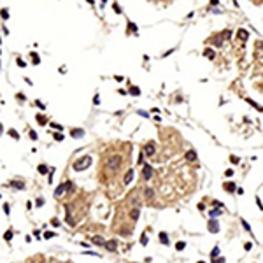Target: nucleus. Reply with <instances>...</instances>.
I'll return each instance as SVG.
<instances>
[{
  "label": "nucleus",
  "mask_w": 263,
  "mask_h": 263,
  "mask_svg": "<svg viewBox=\"0 0 263 263\" xmlns=\"http://www.w3.org/2000/svg\"><path fill=\"white\" fill-rule=\"evenodd\" d=\"M91 165V156H83L81 160H77L76 163H74V170H86L88 167Z\"/></svg>",
  "instance_id": "f257e3e1"
},
{
  "label": "nucleus",
  "mask_w": 263,
  "mask_h": 263,
  "mask_svg": "<svg viewBox=\"0 0 263 263\" xmlns=\"http://www.w3.org/2000/svg\"><path fill=\"white\" fill-rule=\"evenodd\" d=\"M123 163V158L119 155H114V156H109V160H107V167H111V168H114L116 170L117 167Z\"/></svg>",
  "instance_id": "f03ea898"
},
{
  "label": "nucleus",
  "mask_w": 263,
  "mask_h": 263,
  "mask_svg": "<svg viewBox=\"0 0 263 263\" xmlns=\"http://www.w3.org/2000/svg\"><path fill=\"white\" fill-rule=\"evenodd\" d=\"M153 177V167L151 165H144L142 167V179L144 181H149Z\"/></svg>",
  "instance_id": "7ed1b4c3"
},
{
  "label": "nucleus",
  "mask_w": 263,
  "mask_h": 263,
  "mask_svg": "<svg viewBox=\"0 0 263 263\" xmlns=\"http://www.w3.org/2000/svg\"><path fill=\"white\" fill-rule=\"evenodd\" d=\"M207 230H209L211 233H217V232H219V223H217L216 219L207 221Z\"/></svg>",
  "instance_id": "20e7f679"
},
{
  "label": "nucleus",
  "mask_w": 263,
  "mask_h": 263,
  "mask_svg": "<svg viewBox=\"0 0 263 263\" xmlns=\"http://www.w3.org/2000/svg\"><path fill=\"white\" fill-rule=\"evenodd\" d=\"M155 153H156L155 144H153V142L146 144V147H144V155H146V156H155Z\"/></svg>",
  "instance_id": "39448f33"
},
{
  "label": "nucleus",
  "mask_w": 263,
  "mask_h": 263,
  "mask_svg": "<svg viewBox=\"0 0 263 263\" xmlns=\"http://www.w3.org/2000/svg\"><path fill=\"white\" fill-rule=\"evenodd\" d=\"M65 219H67V223L70 224V226H74V224H76L74 217H72V214H70V205H65Z\"/></svg>",
  "instance_id": "423d86ee"
},
{
  "label": "nucleus",
  "mask_w": 263,
  "mask_h": 263,
  "mask_svg": "<svg viewBox=\"0 0 263 263\" xmlns=\"http://www.w3.org/2000/svg\"><path fill=\"white\" fill-rule=\"evenodd\" d=\"M105 249L111 251V253H116L117 251V242L116 240H107V242H105Z\"/></svg>",
  "instance_id": "0eeeda50"
},
{
  "label": "nucleus",
  "mask_w": 263,
  "mask_h": 263,
  "mask_svg": "<svg viewBox=\"0 0 263 263\" xmlns=\"http://www.w3.org/2000/svg\"><path fill=\"white\" fill-rule=\"evenodd\" d=\"M83 135H84V130L83 128H72L70 130V137H74V139H81Z\"/></svg>",
  "instance_id": "6e6552de"
},
{
  "label": "nucleus",
  "mask_w": 263,
  "mask_h": 263,
  "mask_svg": "<svg viewBox=\"0 0 263 263\" xmlns=\"http://www.w3.org/2000/svg\"><path fill=\"white\" fill-rule=\"evenodd\" d=\"M237 37H239L240 40H247V39H249V32L244 30V28H240L239 32H237Z\"/></svg>",
  "instance_id": "1a4fd4ad"
},
{
  "label": "nucleus",
  "mask_w": 263,
  "mask_h": 263,
  "mask_svg": "<svg viewBox=\"0 0 263 263\" xmlns=\"http://www.w3.org/2000/svg\"><path fill=\"white\" fill-rule=\"evenodd\" d=\"M223 188H224V191H228V193H233L237 186H235V183H232V181H228V183H224V184H223Z\"/></svg>",
  "instance_id": "9d476101"
},
{
  "label": "nucleus",
  "mask_w": 263,
  "mask_h": 263,
  "mask_svg": "<svg viewBox=\"0 0 263 263\" xmlns=\"http://www.w3.org/2000/svg\"><path fill=\"white\" fill-rule=\"evenodd\" d=\"M9 186L11 188H16V189H25V183L23 181H11Z\"/></svg>",
  "instance_id": "9b49d317"
},
{
  "label": "nucleus",
  "mask_w": 263,
  "mask_h": 263,
  "mask_svg": "<svg viewBox=\"0 0 263 263\" xmlns=\"http://www.w3.org/2000/svg\"><path fill=\"white\" fill-rule=\"evenodd\" d=\"M91 242L97 244V246H105V240H104L100 235H93V237H91Z\"/></svg>",
  "instance_id": "f8f14e48"
},
{
  "label": "nucleus",
  "mask_w": 263,
  "mask_h": 263,
  "mask_svg": "<svg viewBox=\"0 0 263 263\" xmlns=\"http://www.w3.org/2000/svg\"><path fill=\"white\" fill-rule=\"evenodd\" d=\"M133 181V170L130 168V170H126V174H125V184H130Z\"/></svg>",
  "instance_id": "ddd939ff"
},
{
  "label": "nucleus",
  "mask_w": 263,
  "mask_h": 263,
  "mask_svg": "<svg viewBox=\"0 0 263 263\" xmlns=\"http://www.w3.org/2000/svg\"><path fill=\"white\" fill-rule=\"evenodd\" d=\"M158 239H160V242H161V244L168 246V235H167L165 232H160V233H158Z\"/></svg>",
  "instance_id": "4468645a"
},
{
  "label": "nucleus",
  "mask_w": 263,
  "mask_h": 263,
  "mask_svg": "<svg viewBox=\"0 0 263 263\" xmlns=\"http://www.w3.org/2000/svg\"><path fill=\"white\" fill-rule=\"evenodd\" d=\"M186 160H188V161H195L196 160V153L193 151V149H189V151L186 153Z\"/></svg>",
  "instance_id": "2eb2a0df"
},
{
  "label": "nucleus",
  "mask_w": 263,
  "mask_h": 263,
  "mask_svg": "<svg viewBox=\"0 0 263 263\" xmlns=\"http://www.w3.org/2000/svg\"><path fill=\"white\" fill-rule=\"evenodd\" d=\"M65 191H67V189H65V184H60V186H56V189H55V195H56V196H61Z\"/></svg>",
  "instance_id": "dca6fc26"
},
{
  "label": "nucleus",
  "mask_w": 263,
  "mask_h": 263,
  "mask_svg": "<svg viewBox=\"0 0 263 263\" xmlns=\"http://www.w3.org/2000/svg\"><path fill=\"white\" fill-rule=\"evenodd\" d=\"M35 119H37V123H39V125H46V123H48V117L42 116V114H37V116H35Z\"/></svg>",
  "instance_id": "f3484780"
},
{
  "label": "nucleus",
  "mask_w": 263,
  "mask_h": 263,
  "mask_svg": "<svg viewBox=\"0 0 263 263\" xmlns=\"http://www.w3.org/2000/svg\"><path fill=\"white\" fill-rule=\"evenodd\" d=\"M247 104H249V105H253V107L256 109V111H260V112H263V107H261V105H258V104H256L254 100H251V98H247Z\"/></svg>",
  "instance_id": "a211bd4d"
},
{
  "label": "nucleus",
  "mask_w": 263,
  "mask_h": 263,
  "mask_svg": "<svg viewBox=\"0 0 263 263\" xmlns=\"http://www.w3.org/2000/svg\"><path fill=\"white\" fill-rule=\"evenodd\" d=\"M204 55L207 56V58H211V60H214V56H216V55H214V49H211V48H207V49H205V51H204Z\"/></svg>",
  "instance_id": "6ab92c4d"
},
{
  "label": "nucleus",
  "mask_w": 263,
  "mask_h": 263,
  "mask_svg": "<svg viewBox=\"0 0 263 263\" xmlns=\"http://www.w3.org/2000/svg\"><path fill=\"white\" fill-rule=\"evenodd\" d=\"M128 93H130V95H133V97H139V95H140V89H139L137 86H132L130 89H128Z\"/></svg>",
  "instance_id": "aec40b11"
},
{
  "label": "nucleus",
  "mask_w": 263,
  "mask_h": 263,
  "mask_svg": "<svg viewBox=\"0 0 263 263\" xmlns=\"http://www.w3.org/2000/svg\"><path fill=\"white\" fill-rule=\"evenodd\" d=\"M139 216H140V211H139V209H132V211H130V217H132V219H139Z\"/></svg>",
  "instance_id": "412c9836"
},
{
  "label": "nucleus",
  "mask_w": 263,
  "mask_h": 263,
  "mask_svg": "<svg viewBox=\"0 0 263 263\" xmlns=\"http://www.w3.org/2000/svg\"><path fill=\"white\" fill-rule=\"evenodd\" d=\"M32 61H33V65H39L40 63V58H39L37 53H32Z\"/></svg>",
  "instance_id": "4be33fe9"
},
{
  "label": "nucleus",
  "mask_w": 263,
  "mask_h": 263,
  "mask_svg": "<svg viewBox=\"0 0 263 263\" xmlns=\"http://www.w3.org/2000/svg\"><path fill=\"white\" fill-rule=\"evenodd\" d=\"M12 235H14V233H12V230H7V232L4 233V240H7V242H9L11 239H12Z\"/></svg>",
  "instance_id": "5701e85b"
},
{
  "label": "nucleus",
  "mask_w": 263,
  "mask_h": 263,
  "mask_svg": "<svg viewBox=\"0 0 263 263\" xmlns=\"http://www.w3.org/2000/svg\"><path fill=\"white\" fill-rule=\"evenodd\" d=\"M184 247H186V242H184V240H181V242L175 244V249H177V251H183Z\"/></svg>",
  "instance_id": "b1692460"
},
{
  "label": "nucleus",
  "mask_w": 263,
  "mask_h": 263,
  "mask_svg": "<svg viewBox=\"0 0 263 263\" xmlns=\"http://www.w3.org/2000/svg\"><path fill=\"white\" fill-rule=\"evenodd\" d=\"M9 135L12 137V139H14V140H18V139H20V133H18V132H16V130H12V128H11V130H9Z\"/></svg>",
  "instance_id": "393cba45"
},
{
  "label": "nucleus",
  "mask_w": 263,
  "mask_h": 263,
  "mask_svg": "<svg viewBox=\"0 0 263 263\" xmlns=\"http://www.w3.org/2000/svg\"><path fill=\"white\" fill-rule=\"evenodd\" d=\"M217 254H219V247L216 246L214 249H212V253H211V258H212V260H216V258H217Z\"/></svg>",
  "instance_id": "a878e982"
},
{
  "label": "nucleus",
  "mask_w": 263,
  "mask_h": 263,
  "mask_svg": "<svg viewBox=\"0 0 263 263\" xmlns=\"http://www.w3.org/2000/svg\"><path fill=\"white\" fill-rule=\"evenodd\" d=\"M230 161H232L233 165H237V163H240V158H239V156H235V155H232V156H230Z\"/></svg>",
  "instance_id": "bb28decb"
},
{
  "label": "nucleus",
  "mask_w": 263,
  "mask_h": 263,
  "mask_svg": "<svg viewBox=\"0 0 263 263\" xmlns=\"http://www.w3.org/2000/svg\"><path fill=\"white\" fill-rule=\"evenodd\" d=\"M144 193H146L147 198H153V196H155V191H153L151 188H146V191H144Z\"/></svg>",
  "instance_id": "cd10ccee"
},
{
  "label": "nucleus",
  "mask_w": 263,
  "mask_h": 263,
  "mask_svg": "<svg viewBox=\"0 0 263 263\" xmlns=\"http://www.w3.org/2000/svg\"><path fill=\"white\" fill-rule=\"evenodd\" d=\"M0 16H2V20H7V18H9V11L2 9V11H0Z\"/></svg>",
  "instance_id": "c85d7f7f"
},
{
  "label": "nucleus",
  "mask_w": 263,
  "mask_h": 263,
  "mask_svg": "<svg viewBox=\"0 0 263 263\" xmlns=\"http://www.w3.org/2000/svg\"><path fill=\"white\" fill-rule=\"evenodd\" d=\"M49 172V168L46 165H39V174H48Z\"/></svg>",
  "instance_id": "c756f323"
},
{
  "label": "nucleus",
  "mask_w": 263,
  "mask_h": 263,
  "mask_svg": "<svg viewBox=\"0 0 263 263\" xmlns=\"http://www.w3.org/2000/svg\"><path fill=\"white\" fill-rule=\"evenodd\" d=\"M53 137H55V140H56V142H61V140H63V133H60V132H56Z\"/></svg>",
  "instance_id": "7c9ffc66"
},
{
  "label": "nucleus",
  "mask_w": 263,
  "mask_h": 263,
  "mask_svg": "<svg viewBox=\"0 0 263 263\" xmlns=\"http://www.w3.org/2000/svg\"><path fill=\"white\" fill-rule=\"evenodd\" d=\"M16 63H18V67H21V68H25V67H26V63L23 61V58H18V60H16Z\"/></svg>",
  "instance_id": "2f4dec72"
},
{
  "label": "nucleus",
  "mask_w": 263,
  "mask_h": 263,
  "mask_svg": "<svg viewBox=\"0 0 263 263\" xmlns=\"http://www.w3.org/2000/svg\"><path fill=\"white\" fill-rule=\"evenodd\" d=\"M30 139H32V140H37V139H39V137H37V132H35V130H30Z\"/></svg>",
  "instance_id": "473e14b6"
},
{
  "label": "nucleus",
  "mask_w": 263,
  "mask_h": 263,
  "mask_svg": "<svg viewBox=\"0 0 263 263\" xmlns=\"http://www.w3.org/2000/svg\"><path fill=\"white\" fill-rule=\"evenodd\" d=\"M240 223H242V226H244V230H247V232H249V233H251V226H249V224L246 223V221H244V219H240Z\"/></svg>",
  "instance_id": "72a5a7b5"
},
{
  "label": "nucleus",
  "mask_w": 263,
  "mask_h": 263,
  "mask_svg": "<svg viewBox=\"0 0 263 263\" xmlns=\"http://www.w3.org/2000/svg\"><path fill=\"white\" fill-rule=\"evenodd\" d=\"M55 235H56L55 232H46V233H44V239H53Z\"/></svg>",
  "instance_id": "f704fd0d"
},
{
  "label": "nucleus",
  "mask_w": 263,
  "mask_h": 263,
  "mask_svg": "<svg viewBox=\"0 0 263 263\" xmlns=\"http://www.w3.org/2000/svg\"><path fill=\"white\" fill-rule=\"evenodd\" d=\"M140 244H142V246H146V244H147V235L146 233H142V237H140Z\"/></svg>",
  "instance_id": "c9c22d12"
},
{
  "label": "nucleus",
  "mask_w": 263,
  "mask_h": 263,
  "mask_svg": "<svg viewBox=\"0 0 263 263\" xmlns=\"http://www.w3.org/2000/svg\"><path fill=\"white\" fill-rule=\"evenodd\" d=\"M35 205H37V207H42V205H44V198H37V200H35Z\"/></svg>",
  "instance_id": "e433bc0d"
},
{
  "label": "nucleus",
  "mask_w": 263,
  "mask_h": 263,
  "mask_svg": "<svg viewBox=\"0 0 263 263\" xmlns=\"http://www.w3.org/2000/svg\"><path fill=\"white\" fill-rule=\"evenodd\" d=\"M244 249H246V251L253 249V244H251V242H246V244H244Z\"/></svg>",
  "instance_id": "4c0bfd02"
},
{
  "label": "nucleus",
  "mask_w": 263,
  "mask_h": 263,
  "mask_svg": "<svg viewBox=\"0 0 263 263\" xmlns=\"http://www.w3.org/2000/svg\"><path fill=\"white\" fill-rule=\"evenodd\" d=\"M51 128H56V130L60 132V130H61L63 126H61V125H58V123H51Z\"/></svg>",
  "instance_id": "58836bf2"
},
{
  "label": "nucleus",
  "mask_w": 263,
  "mask_h": 263,
  "mask_svg": "<svg viewBox=\"0 0 263 263\" xmlns=\"http://www.w3.org/2000/svg\"><path fill=\"white\" fill-rule=\"evenodd\" d=\"M224 261H226V260H224L223 256H221V258H216V260H212V263H224Z\"/></svg>",
  "instance_id": "ea45409f"
},
{
  "label": "nucleus",
  "mask_w": 263,
  "mask_h": 263,
  "mask_svg": "<svg viewBox=\"0 0 263 263\" xmlns=\"http://www.w3.org/2000/svg\"><path fill=\"white\" fill-rule=\"evenodd\" d=\"M51 224H53V226H60V221L56 219V217H53V219H51Z\"/></svg>",
  "instance_id": "a19ab883"
},
{
  "label": "nucleus",
  "mask_w": 263,
  "mask_h": 263,
  "mask_svg": "<svg viewBox=\"0 0 263 263\" xmlns=\"http://www.w3.org/2000/svg\"><path fill=\"white\" fill-rule=\"evenodd\" d=\"M63 184H65V189H67V191H68V189H72V183H70V181L63 183Z\"/></svg>",
  "instance_id": "79ce46f5"
},
{
  "label": "nucleus",
  "mask_w": 263,
  "mask_h": 263,
  "mask_svg": "<svg viewBox=\"0 0 263 263\" xmlns=\"http://www.w3.org/2000/svg\"><path fill=\"white\" fill-rule=\"evenodd\" d=\"M224 175H226V177H232V175H233V170H232V168H228V170L224 172Z\"/></svg>",
  "instance_id": "37998d69"
},
{
  "label": "nucleus",
  "mask_w": 263,
  "mask_h": 263,
  "mask_svg": "<svg viewBox=\"0 0 263 263\" xmlns=\"http://www.w3.org/2000/svg\"><path fill=\"white\" fill-rule=\"evenodd\" d=\"M128 25H130V32H135V33H137V26H135V25H133V23H128Z\"/></svg>",
  "instance_id": "c03bdc74"
},
{
  "label": "nucleus",
  "mask_w": 263,
  "mask_h": 263,
  "mask_svg": "<svg viewBox=\"0 0 263 263\" xmlns=\"http://www.w3.org/2000/svg\"><path fill=\"white\" fill-rule=\"evenodd\" d=\"M217 214H221V211H219V209H216V211H211V216H217Z\"/></svg>",
  "instance_id": "a18cd8bd"
},
{
  "label": "nucleus",
  "mask_w": 263,
  "mask_h": 263,
  "mask_svg": "<svg viewBox=\"0 0 263 263\" xmlns=\"http://www.w3.org/2000/svg\"><path fill=\"white\" fill-rule=\"evenodd\" d=\"M112 7H114V11H116L117 14H121V9H119V5H117V4H114V5H112Z\"/></svg>",
  "instance_id": "49530a36"
},
{
  "label": "nucleus",
  "mask_w": 263,
  "mask_h": 263,
  "mask_svg": "<svg viewBox=\"0 0 263 263\" xmlns=\"http://www.w3.org/2000/svg\"><path fill=\"white\" fill-rule=\"evenodd\" d=\"M4 212H5V214H9V204L4 205Z\"/></svg>",
  "instance_id": "de8ad7c7"
},
{
  "label": "nucleus",
  "mask_w": 263,
  "mask_h": 263,
  "mask_svg": "<svg viewBox=\"0 0 263 263\" xmlns=\"http://www.w3.org/2000/svg\"><path fill=\"white\" fill-rule=\"evenodd\" d=\"M256 204H258V207H260V209H263V205H261V200H260V198H256Z\"/></svg>",
  "instance_id": "09e8293b"
},
{
  "label": "nucleus",
  "mask_w": 263,
  "mask_h": 263,
  "mask_svg": "<svg viewBox=\"0 0 263 263\" xmlns=\"http://www.w3.org/2000/svg\"><path fill=\"white\" fill-rule=\"evenodd\" d=\"M35 104H37V107H40V109H44V104H42V102H39V100H37V102H35Z\"/></svg>",
  "instance_id": "8fccbe9b"
},
{
  "label": "nucleus",
  "mask_w": 263,
  "mask_h": 263,
  "mask_svg": "<svg viewBox=\"0 0 263 263\" xmlns=\"http://www.w3.org/2000/svg\"><path fill=\"white\" fill-rule=\"evenodd\" d=\"M93 104H97V105H98V104H100V98L95 97V98H93Z\"/></svg>",
  "instance_id": "3c124183"
},
{
  "label": "nucleus",
  "mask_w": 263,
  "mask_h": 263,
  "mask_svg": "<svg viewBox=\"0 0 263 263\" xmlns=\"http://www.w3.org/2000/svg\"><path fill=\"white\" fill-rule=\"evenodd\" d=\"M214 207H217V209H221V207H223V204H219V202H214Z\"/></svg>",
  "instance_id": "603ef678"
},
{
  "label": "nucleus",
  "mask_w": 263,
  "mask_h": 263,
  "mask_svg": "<svg viewBox=\"0 0 263 263\" xmlns=\"http://www.w3.org/2000/svg\"><path fill=\"white\" fill-rule=\"evenodd\" d=\"M211 4H212V5H216V4H217V0H211Z\"/></svg>",
  "instance_id": "864d4df0"
},
{
  "label": "nucleus",
  "mask_w": 263,
  "mask_h": 263,
  "mask_svg": "<svg viewBox=\"0 0 263 263\" xmlns=\"http://www.w3.org/2000/svg\"><path fill=\"white\" fill-rule=\"evenodd\" d=\"M198 263H205V261H198Z\"/></svg>",
  "instance_id": "5fc2aeb1"
}]
</instances>
